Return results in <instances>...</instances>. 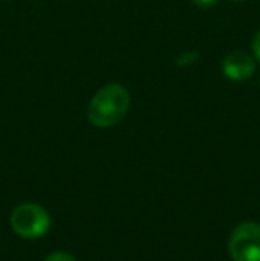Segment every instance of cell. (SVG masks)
<instances>
[{"mask_svg":"<svg viewBox=\"0 0 260 261\" xmlns=\"http://www.w3.org/2000/svg\"><path fill=\"white\" fill-rule=\"evenodd\" d=\"M130 94L122 84H107L89 101L87 119L97 128H111L127 116Z\"/></svg>","mask_w":260,"mask_h":261,"instance_id":"obj_1","label":"cell"},{"mask_svg":"<svg viewBox=\"0 0 260 261\" xmlns=\"http://www.w3.org/2000/svg\"><path fill=\"white\" fill-rule=\"evenodd\" d=\"M11 227L21 238H39L50 229V215L39 204H20L11 213Z\"/></svg>","mask_w":260,"mask_h":261,"instance_id":"obj_2","label":"cell"},{"mask_svg":"<svg viewBox=\"0 0 260 261\" xmlns=\"http://www.w3.org/2000/svg\"><path fill=\"white\" fill-rule=\"evenodd\" d=\"M228 251L233 261H260V226L243 222L233 229L228 242Z\"/></svg>","mask_w":260,"mask_h":261,"instance_id":"obj_3","label":"cell"},{"mask_svg":"<svg viewBox=\"0 0 260 261\" xmlns=\"http://www.w3.org/2000/svg\"><path fill=\"white\" fill-rule=\"evenodd\" d=\"M221 68L228 80L243 82V80H248L253 76L255 69H257V62L250 54L243 52V50H235V52H230L223 59Z\"/></svg>","mask_w":260,"mask_h":261,"instance_id":"obj_4","label":"cell"},{"mask_svg":"<svg viewBox=\"0 0 260 261\" xmlns=\"http://www.w3.org/2000/svg\"><path fill=\"white\" fill-rule=\"evenodd\" d=\"M45 261H77L73 256L66 254V252H52Z\"/></svg>","mask_w":260,"mask_h":261,"instance_id":"obj_5","label":"cell"},{"mask_svg":"<svg viewBox=\"0 0 260 261\" xmlns=\"http://www.w3.org/2000/svg\"><path fill=\"white\" fill-rule=\"evenodd\" d=\"M195 6L198 7H201V9H207V7H212V6H216V4L219 2V0H191Z\"/></svg>","mask_w":260,"mask_h":261,"instance_id":"obj_6","label":"cell"},{"mask_svg":"<svg viewBox=\"0 0 260 261\" xmlns=\"http://www.w3.org/2000/svg\"><path fill=\"white\" fill-rule=\"evenodd\" d=\"M253 54H255V57L260 61V31L255 34V38H253Z\"/></svg>","mask_w":260,"mask_h":261,"instance_id":"obj_7","label":"cell"},{"mask_svg":"<svg viewBox=\"0 0 260 261\" xmlns=\"http://www.w3.org/2000/svg\"><path fill=\"white\" fill-rule=\"evenodd\" d=\"M232 2H237V4H239V2H244V0H232Z\"/></svg>","mask_w":260,"mask_h":261,"instance_id":"obj_8","label":"cell"}]
</instances>
